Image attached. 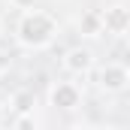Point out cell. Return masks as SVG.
I'll use <instances>...</instances> for the list:
<instances>
[{
    "instance_id": "cell-8",
    "label": "cell",
    "mask_w": 130,
    "mask_h": 130,
    "mask_svg": "<svg viewBox=\"0 0 130 130\" xmlns=\"http://www.w3.org/2000/svg\"><path fill=\"white\" fill-rule=\"evenodd\" d=\"M15 130H39V127H36L33 115H21V118L15 121Z\"/></svg>"
},
{
    "instance_id": "cell-1",
    "label": "cell",
    "mask_w": 130,
    "mask_h": 130,
    "mask_svg": "<svg viewBox=\"0 0 130 130\" xmlns=\"http://www.w3.org/2000/svg\"><path fill=\"white\" fill-rule=\"evenodd\" d=\"M52 36H55V21H52V15H45V12L30 9V12H24V18L18 21V42L27 45V48H42V45H48Z\"/></svg>"
},
{
    "instance_id": "cell-11",
    "label": "cell",
    "mask_w": 130,
    "mask_h": 130,
    "mask_svg": "<svg viewBox=\"0 0 130 130\" xmlns=\"http://www.w3.org/2000/svg\"><path fill=\"white\" fill-rule=\"evenodd\" d=\"M0 118H3V109H0Z\"/></svg>"
},
{
    "instance_id": "cell-10",
    "label": "cell",
    "mask_w": 130,
    "mask_h": 130,
    "mask_svg": "<svg viewBox=\"0 0 130 130\" xmlns=\"http://www.w3.org/2000/svg\"><path fill=\"white\" fill-rule=\"evenodd\" d=\"M6 67H9V58H6V55H3V52H0V76H3V73H6Z\"/></svg>"
},
{
    "instance_id": "cell-6",
    "label": "cell",
    "mask_w": 130,
    "mask_h": 130,
    "mask_svg": "<svg viewBox=\"0 0 130 130\" xmlns=\"http://www.w3.org/2000/svg\"><path fill=\"white\" fill-rule=\"evenodd\" d=\"M79 27H82L85 36H100V30H103V15H97V12H85L82 21H79Z\"/></svg>"
},
{
    "instance_id": "cell-2",
    "label": "cell",
    "mask_w": 130,
    "mask_h": 130,
    "mask_svg": "<svg viewBox=\"0 0 130 130\" xmlns=\"http://www.w3.org/2000/svg\"><path fill=\"white\" fill-rule=\"evenodd\" d=\"M124 85H130V73L121 64H109L100 70V88L103 91H121Z\"/></svg>"
},
{
    "instance_id": "cell-4",
    "label": "cell",
    "mask_w": 130,
    "mask_h": 130,
    "mask_svg": "<svg viewBox=\"0 0 130 130\" xmlns=\"http://www.w3.org/2000/svg\"><path fill=\"white\" fill-rule=\"evenodd\" d=\"M79 100H82L79 88L70 82H58L52 88V106H58V109H73V106H79Z\"/></svg>"
},
{
    "instance_id": "cell-9",
    "label": "cell",
    "mask_w": 130,
    "mask_h": 130,
    "mask_svg": "<svg viewBox=\"0 0 130 130\" xmlns=\"http://www.w3.org/2000/svg\"><path fill=\"white\" fill-rule=\"evenodd\" d=\"M12 3H15L18 9H33V3H36V0H12Z\"/></svg>"
},
{
    "instance_id": "cell-7",
    "label": "cell",
    "mask_w": 130,
    "mask_h": 130,
    "mask_svg": "<svg viewBox=\"0 0 130 130\" xmlns=\"http://www.w3.org/2000/svg\"><path fill=\"white\" fill-rule=\"evenodd\" d=\"M12 106H15L18 115H30L33 112V94L30 91H18V94L12 97Z\"/></svg>"
},
{
    "instance_id": "cell-3",
    "label": "cell",
    "mask_w": 130,
    "mask_h": 130,
    "mask_svg": "<svg viewBox=\"0 0 130 130\" xmlns=\"http://www.w3.org/2000/svg\"><path fill=\"white\" fill-rule=\"evenodd\" d=\"M103 30L127 33L130 30V9H124V6H109V9L103 12Z\"/></svg>"
},
{
    "instance_id": "cell-5",
    "label": "cell",
    "mask_w": 130,
    "mask_h": 130,
    "mask_svg": "<svg viewBox=\"0 0 130 130\" xmlns=\"http://www.w3.org/2000/svg\"><path fill=\"white\" fill-rule=\"evenodd\" d=\"M91 64H94V58H91V52H88V48H70V52H67V58H64V67L70 70V73H76V76L88 73Z\"/></svg>"
}]
</instances>
